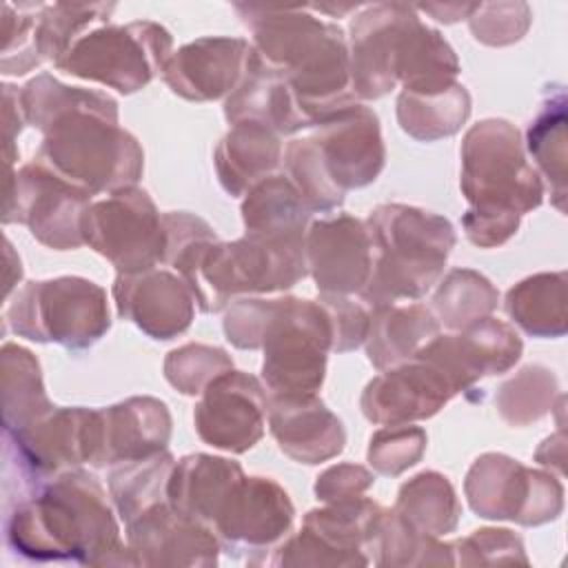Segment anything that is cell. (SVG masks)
Here are the masks:
<instances>
[{
	"mask_svg": "<svg viewBox=\"0 0 568 568\" xmlns=\"http://www.w3.org/2000/svg\"><path fill=\"white\" fill-rule=\"evenodd\" d=\"M24 120L44 131L38 162L95 195L138 182L142 149L118 126L115 102L100 91L64 87L42 73L20 91Z\"/></svg>",
	"mask_w": 568,
	"mask_h": 568,
	"instance_id": "obj_1",
	"label": "cell"
},
{
	"mask_svg": "<svg viewBox=\"0 0 568 568\" xmlns=\"http://www.w3.org/2000/svg\"><path fill=\"white\" fill-rule=\"evenodd\" d=\"M9 546L38 561L93 566L135 559L118 537V524L102 486L84 470H64L22 499L7 521Z\"/></svg>",
	"mask_w": 568,
	"mask_h": 568,
	"instance_id": "obj_2",
	"label": "cell"
},
{
	"mask_svg": "<svg viewBox=\"0 0 568 568\" xmlns=\"http://www.w3.org/2000/svg\"><path fill=\"white\" fill-rule=\"evenodd\" d=\"M251 24L253 58L280 75L304 126L353 106L351 58L335 24L297 11H266Z\"/></svg>",
	"mask_w": 568,
	"mask_h": 568,
	"instance_id": "obj_3",
	"label": "cell"
},
{
	"mask_svg": "<svg viewBox=\"0 0 568 568\" xmlns=\"http://www.w3.org/2000/svg\"><path fill=\"white\" fill-rule=\"evenodd\" d=\"M462 191L470 202L464 229L473 244H504L519 224V215L539 206L541 182L526 164L519 133L504 120L475 124L462 144Z\"/></svg>",
	"mask_w": 568,
	"mask_h": 568,
	"instance_id": "obj_4",
	"label": "cell"
},
{
	"mask_svg": "<svg viewBox=\"0 0 568 568\" xmlns=\"http://www.w3.org/2000/svg\"><path fill=\"white\" fill-rule=\"evenodd\" d=\"M284 164L311 213L339 206L346 189L373 182L384 166L377 115L359 104L342 109L315 135L293 140Z\"/></svg>",
	"mask_w": 568,
	"mask_h": 568,
	"instance_id": "obj_5",
	"label": "cell"
},
{
	"mask_svg": "<svg viewBox=\"0 0 568 568\" xmlns=\"http://www.w3.org/2000/svg\"><path fill=\"white\" fill-rule=\"evenodd\" d=\"M371 275L359 291L373 306L424 295L442 275L455 244L448 220L402 204H382L368 215Z\"/></svg>",
	"mask_w": 568,
	"mask_h": 568,
	"instance_id": "obj_6",
	"label": "cell"
},
{
	"mask_svg": "<svg viewBox=\"0 0 568 568\" xmlns=\"http://www.w3.org/2000/svg\"><path fill=\"white\" fill-rule=\"evenodd\" d=\"M262 375L273 397H308L322 386L326 351L333 348V322L317 300H271Z\"/></svg>",
	"mask_w": 568,
	"mask_h": 568,
	"instance_id": "obj_7",
	"label": "cell"
},
{
	"mask_svg": "<svg viewBox=\"0 0 568 568\" xmlns=\"http://www.w3.org/2000/svg\"><path fill=\"white\" fill-rule=\"evenodd\" d=\"M7 317L13 333L73 351L98 342L111 324L104 291L82 277L29 282Z\"/></svg>",
	"mask_w": 568,
	"mask_h": 568,
	"instance_id": "obj_8",
	"label": "cell"
},
{
	"mask_svg": "<svg viewBox=\"0 0 568 568\" xmlns=\"http://www.w3.org/2000/svg\"><path fill=\"white\" fill-rule=\"evenodd\" d=\"M171 36L153 22L102 27L80 36L55 62L58 69L133 93L169 62Z\"/></svg>",
	"mask_w": 568,
	"mask_h": 568,
	"instance_id": "obj_9",
	"label": "cell"
},
{
	"mask_svg": "<svg viewBox=\"0 0 568 568\" xmlns=\"http://www.w3.org/2000/svg\"><path fill=\"white\" fill-rule=\"evenodd\" d=\"M80 231L82 240L113 262L120 273H140L164 260L162 215L140 189H120L106 200L89 204Z\"/></svg>",
	"mask_w": 568,
	"mask_h": 568,
	"instance_id": "obj_10",
	"label": "cell"
},
{
	"mask_svg": "<svg viewBox=\"0 0 568 568\" xmlns=\"http://www.w3.org/2000/svg\"><path fill=\"white\" fill-rule=\"evenodd\" d=\"M382 506L366 497L328 501L311 510L297 537L275 550L273 566H366Z\"/></svg>",
	"mask_w": 568,
	"mask_h": 568,
	"instance_id": "obj_11",
	"label": "cell"
},
{
	"mask_svg": "<svg viewBox=\"0 0 568 568\" xmlns=\"http://www.w3.org/2000/svg\"><path fill=\"white\" fill-rule=\"evenodd\" d=\"M470 508L486 519H515L526 526L555 519L561 510V486L504 455L479 457L466 477Z\"/></svg>",
	"mask_w": 568,
	"mask_h": 568,
	"instance_id": "obj_12",
	"label": "cell"
},
{
	"mask_svg": "<svg viewBox=\"0 0 568 568\" xmlns=\"http://www.w3.org/2000/svg\"><path fill=\"white\" fill-rule=\"evenodd\" d=\"M91 195L40 162L16 173L7 193L4 222H22L42 244L64 251L84 244L80 222Z\"/></svg>",
	"mask_w": 568,
	"mask_h": 568,
	"instance_id": "obj_13",
	"label": "cell"
},
{
	"mask_svg": "<svg viewBox=\"0 0 568 568\" xmlns=\"http://www.w3.org/2000/svg\"><path fill=\"white\" fill-rule=\"evenodd\" d=\"M16 442V453L24 473L44 479L78 464H95L102 442L100 410L51 408L29 426L7 433Z\"/></svg>",
	"mask_w": 568,
	"mask_h": 568,
	"instance_id": "obj_14",
	"label": "cell"
},
{
	"mask_svg": "<svg viewBox=\"0 0 568 568\" xmlns=\"http://www.w3.org/2000/svg\"><path fill=\"white\" fill-rule=\"evenodd\" d=\"M266 408L264 388L255 377L226 371L202 390L195 406V428L206 444L244 453L262 437Z\"/></svg>",
	"mask_w": 568,
	"mask_h": 568,
	"instance_id": "obj_15",
	"label": "cell"
},
{
	"mask_svg": "<svg viewBox=\"0 0 568 568\" xmlns=\"http://www.w3.org/2000/svg\"><path fill=\"white\" fill-rule=\"evenodd\" d=\"M293 521L288 495L271 479L240 477L224 497L213 528L226 552H257L286 535Z\"/></svg>",
	"mask_w": 568,
	"mask_h": 568,
	"instance_id": "obj_16",
	"label": "cell"
},
{
	"mask_svg": "<svg viewBox=\"0 0 568 568\" xmlns=\"http://www.w3.org/2000/svg\"><path fill=\"white\" fill-rule=\"evenodd\" d=\"M129 550L135 566H215L217 539L206 524L155 504L129 521Z\"/></svg>",
	"mask_w": 568,
	"mask_h": 568,
	"instance_id": "obj_17",
	"label": "cell"
},
{
	"mask_svg": "<svg viewBox=\"0 0 568 568\" xmlns=\"http://www.w3.org/2000/svg\"><path fill=\"white\" fill-rule=\"evenodd\" d=\"M457 393L450 377L430 359L413 355L375 377L362 397L364 415L375 424H404L435 415Z\"/></svg>",
	"mask_w": 568,
	"mask_h": 568,
	"instance_id": "obj_18",
	"label": "cell"
},
{
	"mask_svg": "<svg viewBox=\"0 0 568 568\" xmlns=\"http://www.w3.org/2000/svg\"><path fill=\"white\" fill-rule=\"evenodd\" d=\"M415 355L437 364L459 393L484 375L510 368L521 355V339L508 324L484 317L468 324L459 335L433 337Z\"/></svg>",
	"mask_w": 568,
	"mask_h": 568,
	"instance_id": "obj_19",
	"label": "cell"
},
{
	"mask_svg": "<svg viewBox=\"0 0 568 568\" xmlns=\"http://www.w3.org/2000/svg\"><path fill=\"white\" fill-rule=\"evenodd\" d=\"M306 266L322 293H357L371 275L368 229L351 217L320 220L308 231Z\"/></svg>",
	"mask_w": 568,
	"mask_h": 568,
	"instance_id": "obj_20",
	"label": "cell"
},
{
	"mask_svg": "<svg viewBox=\"0 0 568 568\" xmlns=\"http://www.w3.org/2000/svg\"><path fill=\"white\" fill-rule=\"evenodd\" d=\"M118 311L155 339H171L193 320V293L182 277L146 268L120 273L113 286Z\"/></svg>",
	"mask_w": 568,
	"mask_h": 568,
	"instance_id": "obj_21",
	"label": "cell"
},
{
	"mask_svg": "<svg viewBox=\"0 0 568 568\" xmlns=\"http://www.w3.org/2000/svg\"><path fill=\"white\" fill-rule=\"evenodd\" d=\"M248 44L240 38H202L182 47L164 64V82L186 100H215L235 89L244 73Z\"/></svg>",
	"mask_w": 568,
	"mask_h": 568,
	"instance_id": "obj_22",
	"label": "cell"
},
{
	"mask_svg": "<svg viewBox=\"0 0 568 568\" xmlns=\"http://www.w3.org/2000/svg\"><path fill=\"white\" fill-rule=\"evenodd\" d=\"M268 419L280 448L302 464H320L344 448L342 422L315 395L273 397Z\"/></svg>",
	"mask_w": 568,
	"mask_h": 568,
	"instance_id": "obj_23",
	"label": "cell"
},
{
	"mask_svg": "<svg viewBox=\"0 0 568 568\" xmlns=\"http://www.w3.org/2000/svg\"><path fill=\"white\" fill-rule=\"evenodd\" d=\"M102 442L95 466L113 462H133L164 450L171 417L162 402L153 397H133L100 410Z\"/></svg>",
	"mask_w": 568,
	"mask_h": 568,
	"instance_id": "obj_24",
	"label": "cell"
},
{
	"mask_svg": "<svg viewBox=\"0 0 568 568\" xmlns=\"http://www.w3.org/2000/svg\"><path fill=\"white\" fill-rule=\"evenodd\" d=\"M240 477L242 468L235 462L211 455H189L173 466L166 497L178 513L211 526L224 497Z\"/></svg>",
	"mask_w": 568,
	"mask_h": 568,
	"instance_id": "obj_25",
	"label": "cell"
},
{
	"mask_svg": "<svg viewBox=\"0 0 568 568\" xmlns=\"http://www.w3.org/2000/svg\"><path fill=\"white\" fill-rule=\"evenodd\" d=\"M280 140L273 129L260 122H237L215 149V166L222 186L231 195H242L260 180L268 178L280 160Z\"/></svg>",
	"mask_w": 568,
	"mask_h": 568,
	"instance_id": "obj_26",
	"label": "cell"
},
{
	"mask_svg": "<svg viewBox=\"0 0 568 568\" xmlns=\"http://www.w3.org/2000/svg\"><path fill=\"white\" fill-rule=\"evenodd\" d=\"M366 337L368 359L375 368H386L413 357L424 344L437 337V322L422 304L373 306Z\"/></svg>",
	"mask_w": 568,
	"mask_h": 568,
	"instance_id": "obj_27",
	"label": "cell"
},
{
	"mask_svg": "<svg viewBox=\"0 0 568 568\" xmlns=\"http://www.w3.org/2000/svg\"><path fill=\"white\" fill-rule=\"evenodd\" d=\"M306 209L302 195L286 175H268L248 189L242 204L246 233L304 235Z\"/></svg>",
	"mask_w": 568,
	"mask_h": 568,
	"instance_id": "obj_28",
	"label": "cell"
},
{
	"mask_svg": "<svg viewBox=\"0 0 568 568\" xmlns=\"http://www.w3.org/2000/svg\"><path fill=\"white\" fill-rule=\"evenodd\" d=\"M395 513L415 532L437 537L455 530L459 504L444 475L422 473L402 486Z\"/></svg>",
	"mask_w": 568,
	"mask_h": 568,
	"instance_id": "obj_29",
	"label": "cell"
},
{
	"mask_svg": "<svg viewBox=\"0 0 568 568\" xmlns=\"http://www.w3.org/2000/svg\"><path fill=\"white\" fill-rule=\"evenodd\" d=\"M2 388L7 433L29 426L53 408L44 395L38 362L16 344L2 348Z\"/></svg>",
	"mask_w": 568,
	"mask_h": 568,
	"instance_id": "obj_30",
	"label": "cell"
},
{
	"mask_svg": "<svg viewBox=\"0 0 568 568\" xmlns=\"http://www.w3.org/2000/svg\"><path fill=\"white\" fill-rule=\"evenodd\" d=\"M508 315L530 335H561L566 331L564 273H544L508 291Z\"/></svg>",
	"mask_w": 568,
	"mask_h": 568,
	"instance_id": "obj_31",
	"label": "cell"
},
{
	"mask_svg": "<svg viewBox=\"0 0 568 568\" xmlns=\"http://www.w3.org/2000/svg\"><path fill=\"white\" fill-rule=\"evenodd\" d=\"M470 113V100L464 87L453 84L442 93L417 95L402 93L397 102V118L406 133L419 140H437L450 135Z\"/></svg>",
	"mask_w": 568,
	"mask_h": 568,
	"instance_id": "obj_32",
	"label": "cell"
},
{
	"mask_svg": "<svg viewBox=\"0 0 568 568\" xmlns=\"http://www.w3.org/2000/svg\"><path fill=\"white\" fill-rule=\"evenodd\" d=\"M171 470L173 457L166 450H160L151 457L133 459L131 466H124L111 475V495L126 524L142 510L162 501Z\"/></svg>",
	"mask_w": 568,
	"mask_h": 568,
	"instance_id": "obj_33",
	"label": "cell"
},
{
	"mask_svg": "<svg viewBox=\"0 0 568 568\" xmlns=\"http://www.w3.org/2000/svg\"><path fill=\"white\" fill-rule=\"evenodd\" d=\"M495 304L497 291L475 271H453L435 295V311L450 328H466L488 315Z\"/></svg>",
	"mask_w": 568,
	"mask_h": 568,
	"instance_id": "obj_34",
	"label": "cell"
},
{
	"mask_svg": "<svg viewBox=\"0 0 568 568\" xmlns=\"http://www.w3.org/2000/svg\"><path fill=\"white\" fill-rule=\"evenodd\" d=\"M113 7L109 4H51L38 16L36 49L40 58L58 62L67 49L82 36V31L104 16Z\"/></svg>",
	"mask_w": 568,
	"mask_h": 568,
	"instance_id": "obj_35",
	"label": "cell"
},
{
	"mask_svg": "<svg viewBox=\"0 0 568 568\" xmlns=\"http://www.w3.org/2000/svg\"><path fill=\"white\" fill-rule=\"evenodd\" d=\"M564 91L559 89L550 98L537 120L528 129V149L537 164L544 169L548 180L555 184L559 200L564 197V160H566V135H564Z\"/></svg>",
	"mask_w": 568,
	"mask_h": 568,
	"instance_id": "obj_36",
	"label": "cell"
},
{
	"mask_svg": "<svg viewBox=\"0 0 568 568\" xmlns=\"http://www.w3.org/2000/svg\"><path fill=\"white\" fill-rule=\"evenodd\" d=\"M231 359L222 348L189 344L173 353L164 364L166 379L184 395L202 393L211 379L231 371Z\"/></svg>",
	"mask_w": 568,
	"mask_h": 568,
	"instance_id": "obj_37",
	"label": "cell"
},
{
	"mask_svg": "<svg viewBox=\"0 0 568 568\" xmlns=\"http://www.w3.org/2000/svg\"><path fill=\"white\" fill-rule=\"evenodd\" d=\"M426 435L415 426H390L371 439L368 462L382 475H399L404 468L417 464L424 453Z\"/></svg>",
	"mask_w": 568,
	"mask_h": 568,
	"instance_id": "obj_38",
	"label": "cell"
},
{
	"mask_svg": "<svg viewBox=\"0 0 568 568\" xmlns=\"http://www.w3.org/2000/svg\"><path fill=\"white\" fill-rule=\"evenodd\" d=\"M459 557L455 559V564H484V555L486 564H501V561H521L526 564V555L521 548V541L510 535V530H493V528H484V530H475V535L457 541Z\"/></svg>",
	"mask_w": 568,
	"mask_h": 568,
	"instance_id": "obj_39",
	"label": "cell"
},
{
	"mask_svg": "<svg viewBox=\"0 0 568 568\" xmlns=\"http://www.w3.org/2000/svg\"><path fill=\"white\" fill-rule=\"evenodd\" d=\"M320 302L326 306L333 322V351H351L359 346L368 333L371 315L359 304L337 293H324Z\"/></svg>",
	"mask_w": 568,
	"mask_h": 568,
	"instance_id": "obj_40",
	"label": "cell"
},
{
	"mask_svg": "<svg viewBox=\"0 0 568 568\" xmlns=\"http://www.w3.org/2000/svg\"><path fill=\"white\" fill-rule=\"evenodd\" d=\"M373 484V475L362 466H333L315 484V493L324 501H344L362 497Z\"/></svg>",
	"mask_w": 568,
	"mask_h": 568,
	"instance_id": "obj_41",
	"label": "cell"
}]
</instances>
